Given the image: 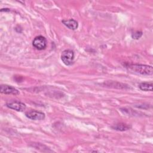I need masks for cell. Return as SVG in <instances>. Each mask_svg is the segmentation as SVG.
<instances>
[{
	"mask_svg": "<svg viewBox=\"0 0 153 153\" xmlns=\"http://www.w3.org/2000/svg\"><path fill=\"white\" fill-rule=\"evenodd\" d=\"M75 57L74 51L70 49L64 50L61 54V60L63 63L66 65H71L74 63V59Z\"/></svg>",
	"mask_w": 153,
	"mask_h": 153,
	"instance_id": "cell-2",
	"label": "cell"
},
{
	"mask_svg": "<svg viewBox=\"0 0 153 153\" xmlns=\"http://www.w3.org/2000/svg\"><path fill=\"white\" fill-rule=\"evenodd\" d=\"M142 35H143V32L142 31L136 30L131 33V37L133 39H138L142 36Z\"/></svg>",
	"mask_w": 153,
	"mask_h": 153,
	"instance_id": "cell-11",
	"label": "cell"
},
{
	"mask_svg": "<svg viewBox=\"0 0 153 153\" xmlns=\"http://www.w3.org/2000/svg\"><path fill=\"white\" fill-rule=\"evenodd\" d=\"M0 91L5 94L17 95L20 93L19 91L14 87L7 84H1L0 86Z\"/></svg>",
	"mask_w": 153,
	"mask_h": 153,
	"instance_id": "cell-6",
	"label": "cell"
},
{
	"mask_svg": "<svg viewBox=\"0 0 153 153\" xmlns=\"http://www.w3.org/2000/svg\"><path fill=\"white\" fill-rule=\"evenodd\" d=\"M47 43L46 38L41 35L36 36L32 41L33 46L38 50H42L45 49L47 47Z\"/></svg>",
	"mask_w": 153,
	"mask_h": 153,
	"instance_id": "cell-3",
	"label": "cell"
},
{
	"mask_svg": "<svg viewBox=\"0 0 153 153\" xmlns=\"http://www.w3.org/2000/svg\"><path fill=\"white\" fill-rule=\"evenodd\" d=\"M63 24L71 30H75L78 27V23L74 19H71L68 20H63L62 21Z\"/></svg>",
	"mask_w": 153,
	"mask_h": 153,
	"instance_id": "cell-7",
	"label": "cell"
},
{
	"mask_svg": "<svg viewBox=\"0 0 153 153\" xmlns=\"http://www.w3.org/2000/svg\"><path fill=\"white\" fill-rule=\"evenodd\" d=\"M124 66L128 71L143 75H151L153 74L152 66L143 64H133L125 63Z\"/></svg>",
	"mask_w": 153,
	"mask_h": 153,
	"instance_id": "cell-1",
	"label": "cell"
},
{
	"mask_svg": "<svg viewBox=\"0 0 153 153\" xmlns=\"http://www.w3.org/2000/svg\"><path fill=\"white\" fill-rule=\"evenodd\" d=\"M111 127L115 130L123 131H126V130H130L131 128V126L130 125L126 124V123H117L115 124H114Z\"/></svg>",
	"mask_w": 153,
	"mask_h": 153,
	"instance_id": "cell-8",
	"label": "cell"
},
{
	"mask_svg": "<svg viewBox=\"0 0 153 153\" xmlns=\"http://www.w3.org/2000/svg\"><path fill=\"white\" fill-rule=\"evenodd\" d=\"M153 84L152 82H141L139 85V87L141 90L145 91H152Z\"/></svg>",
	"mask_w": 153,
	"mask_h": 153,
	"instance_id": "cell-9",
	"label": "cell"
},
{
	"mask_svg": "<svg viewBox=\"0 0 153 153\" xmlns=\"http://www.w3.org/2000/svg\"><path fill=\"white\" fill-rule=\"evenodd\" d=\"M6 106L10 109H11L17 111H19V112L23 111L24 110H25L26 108V106L24 103L20 101H17V100L7 102L6 103Z\"/></svg>",
	"mask_w": 153,
	"mask_h": 153,
	"instance_id": "cell-4",
	"label": "cell"
},
{
	"mask_svg": "<svg viewBox=\"0 0 153 153\" xmlns=\"http://www.w3.org/2000/svg\"><path fill=\"white\" fill-rule=\"evenodd\" d=\"M115 83H116L115 81H112V82L108 81L106 83H105V85L106 86H108V87H112V86H115L114 87H115V88L117 87V88H128V85L125 86V84H121V83H119L118 82V84L117 85H116Z\"/></svg>",
	"mask_w": 153,
	"mask_h": 153,
	"instance_id": "cell-10",
	"label": "cell"
},
{
	"mask_svg": "<svg viewBox=\"0 0 153 153\" xmlns=\"http://www.w3.org/2000/svg\"><path fill=\"white\" fill-rule=\"evenodd\" d=\"M25 115L27 118L32 120H42L45 118L44 113L35 110H31L26 112Z\"/></svg>",
	"mask_w": 153,
	"mask_h": 153,
	"instance_id": "cell-5",
	"label": "cell"
}]
</instances>
